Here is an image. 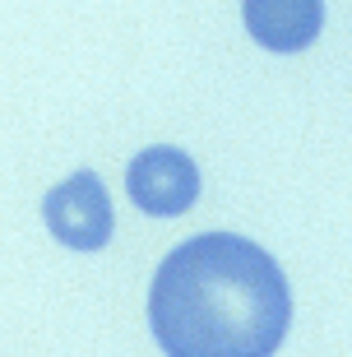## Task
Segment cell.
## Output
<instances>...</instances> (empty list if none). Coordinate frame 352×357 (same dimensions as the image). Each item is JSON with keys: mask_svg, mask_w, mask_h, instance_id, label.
<instances>
[{"mask_svg": "<svg viewBox=\"0 0 352 357\" xmlns=\"http://www.w3.org/2000/svg\"><path fill=\"white\" fill-rule=\"evenodd\" d=\"M148 325L167 357H274L292 325V292L264 246L204 232L158 265Z\"/></svg>", "mask_w": 352, "mask_h": 357, "instance_id": "cell-1", "label": "cell"}, {"mask_svg": "<svg viewBox=\"0 0 352 357\" xmlns=\"http://www.w3.org/2000/svg\"><path fill=\"white\" fill-rule=\"evenodd\" d=\"M42 218L52 227V237L70 251H102L112 241L116 213H112V195L98 172H70L61 185L47 190L42 199Z\"/></svg>", "mask_w": 352, "mask_h": 357, "instance_id": "cell-2", "label": "cell"}, {"mask_svg": "<svg viewBox=\"0 0 352 357\" xmlns=\"http://www.w3.org/2000/svg\"><path fill=\"white\" fill-rule=\"evenodd\" d=\"M125 190H130V199L144 213L176 218V213H185L199 195V167L185 149L153 144V149H144V153L130 158V167H125Z\"/></svg>", "mask_w": 352, "mask_h": 357, "instance_id": "cell-3", "label": "cell"}, {"mask_svg": "<svg viewBox=\"0 0 352 357\" xmlns=\"http://www.w3.org/2000/svg\"><path fill=\"white\" fill-rule=\"evenodd\" d=\"M241 19L269 52H306L325 28V0H241Z\"/></svg>", "mask_w": 352, "mask_h": 357, "instance_id": "cell-4", "label": "cell"}]
</instances>
